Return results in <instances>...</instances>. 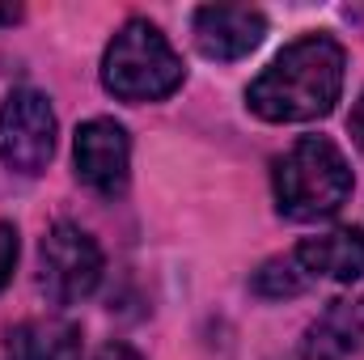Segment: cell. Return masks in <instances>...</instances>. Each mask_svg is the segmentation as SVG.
<instances>
[{
  "label": "cell",
  "mask_w": 364,
  "mask_h": 360,
  "mask_svg": "<svg viewBox=\"0 0 364 360\" xmlns=\"http://www.w3.org/2000/svg\"><path fill=\"white\" fill-rule=\"evenodd\" d=\"M77 179L85 182L90 191H97L102 199H119L127 191L132 179V140L127 127L114 119H90L77 127Z\"/></svg>",
  "instance_id": "6"
},
{
  "label": "cell",
  "mask_w": 364,
  "mask_h": 360,
  "mask_svg": "<svg viewBox=\"0 0 364 360\" xmlns=\"http://www.w3.org/2000/svg\"><path fill=\"white\" fill-rule=\"evenodd\" d=\"M9 360H81V331L68 318H26L9 331Z\"/></svg>",
  "instance_id": "9"
},
{
  "label": "cell",
  "mask_w": 364,
  "mask_h": 360,
  "mask_svg": "<svg viewBox=\"0 0 364 360\" xmlns=\"http://www.w3.org/2000/svg\"><path fill=\"white\" fill-rule=\"evenodd\" d=\"M93 360H144V356H140L136 348H127V344H106Z\"/></svg>",
  "instance_id": "14"
},
{
  "label": "cell",
  "mask_w": 364,
  "mask_h": 360,
  "mask_svg": "<svg viewBox=\"0 0 364 360\" xmlns=\"http://www.w3.org/2000/svg\"><path fill=\"white\" fill-rule=\"evenodd\" d=\"M360 305H364V301H360Z\"/></svg>",
  "instance_id": "16"
},
{
  "label": "cell",
  "mask_w": 364,
  "mask_h": 360,
  "mask_svg": "<svg viewBox=\"0 0 364 360\" xmlns=\"http://www.w3.org/2000/svg\"><path fill=\"white\" fill-rule=\"evenodd\" d=\"M305 288V271L296 268V259L292 255H284V259H272V263H263V268L255 271V292L259 297H296Z\"/></svg>",
  "instance_id": "11"
},
{
  "label": "cell",
  "mask_w": 364,
  "mask_h": 360,
  "mask_svg": "<svg viewBox=\"0 0 364 360\" xmlns=\"http://www.w3.org/2000/svg\"><path fill=\"white\" fill-rule=\"evenodd\" d=\"M191 30L208 60H242L263 43L267 17L259 9H242V4H203V9H195Z\"/></svg>",
  "instance_id": "7"
},
{
  "label": "cell",
  "mask_w": 364,
  "mask_h": 360,
  "mask_svg": "<svg viewBox=\"0 0 364 360\" xmlns=\"http://www.w3.org/2000/svg\"><path fill=\"white\" fill-rule=\"evenodd\" d=\"M348 55L331 34H305L288 43L255 77L246 93L250 110L267 123H314L335 110L343 93Z\"/></svg>",
  "instance_id": "1"
},
{
  "label": "cell",
  "mask_w": 364,
  "mask_h": 360,
  "mask_svg": "<svg viewBox=\"0 0 364 360\" xmlns=\"http://www.w3.org/2000/svg\"><path fill=\"white\" fill-rule=\"evenodd\" d=\"M182 55L144 17L127 21L102 55V85L119 102H161L182 85Z\"/></svg>",
  "instance_id": "3"
},
{
  "label": "cell",
  "mask_w": 364,
  "mask_h": 360,
  "mask_svg": "<svg viewBox=\"0 0 364 360\" xmlns=\"http://www.w3.org/2000/svg\"><path fill=\"white\" fill-rule=\"evenodd\" d=\"M364 339V305L360 301H335L326 318L309 331V356L314 360H343Z\"/></svg>",
  "instance_id": "10"
},
{
  "label": "cell",
  "mask_w": 364,
  "mask_h": 360,
  "mask_svg": "<svg viewBox=\"0 0 364 360\" xmlns=\"http://www.w3.org/2000/svg\"><path fill=\"white\" fill-rule=\"evenodd\" d=\"M17 17H21V9H13V4H4V9H0V26H13Z\"/></svg>",
  "instance_id": "15"
},
{
  "label": "cell",
  "mask_w": 364,
  "mask_h": 360,
  "mask_svg": "<svg viewBox=\"0 0 364 360\" xmlns=\"http://www.w3.org/2000/svg\"><path fill=\"white\" fill-rule=\"evenodd\" d=\"M55 153V110L47 93L17 90L0 106V162L17 174H43Z\"/></svg>",
  "instance_id": "5"
},
{
  "label": "cell",
  "mask_w": 364,
  "mask_h": 360,
  "mask_svg": "<svg viewBox=\"0 0 364 360\" xmlns=\"http://www.w3.org/2000/svg\"><path fill=\"white\" fill-rule=\"evenodd\" d=\"M296 268L305 275H326V280H360L364 275V233L360 229H331L318 238H305L292 250Z\"/></svg>",
  "instance_id": "8"
},
{
  "label": "cell",
  "mask_w": 364,
  "mask_h": 360,
  "mask_svg": "<svg viewBox=\"0 0 364 360\" xmlns=\"http://www.w3.org/2000/svg\"><path fill=\"white\" fill-rule=\"evenodd\" d=\"M348 132H352V140L360 144V153H364V90L356 97V106H352V115H348Z\"/></svg>",
  "instance_id": "13"
},
{
  "label": "cell",
  "mask_w": 364,
  "mask_h": 360,
  "mask_svg": "<svg viewBox=\"0 0 364 360\" xmlns=\"http://www.w3.org/2000/svg\"><path fill=\"white\" fill-rule=\"evenodd\" d=\"M13 268H17V229L0 221V292L13 280Z\"/></svg>",
  "instance_id": "12"
},
{
  "label": "cell",
  "mask_w": 364,
  "mask_h": 360,
  "mask_svg": "<svg viewBox=\"0 0 364 360\" xmlns=\"http://www.w3.org/2000/svg\"><path fill=\"white\" fill-rule=\"evenodd\" d=\"M102 280V246L81 225H51L38 246V284L55 305L85 301Z\"/></svg>",
  "instance_id": "4"
},
{
  "label": "cell",
  "mask_w": 364,
  "mask_h": 360,
  "mask_svg": "<svg viewBox=\"0 0 364 360\" xmlns=\"http://www.w3.org/2000/svg\"><path fill=\"white\" fill-rule=\"evenodd\" d=\"M275 208L288 221H326L352 195V166L326 136H301L275 162Z\"/></svg>",
  "instance_id": "2"
}]
</instances>
